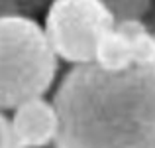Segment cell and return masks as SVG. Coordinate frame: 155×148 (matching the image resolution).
Masks as SVG:
<instances>
[{"instance_id":"6da1fadb","label":"cell","mask_w":155,"mask_h":148,"mask_svg":"<svg viewBox=\"0 0 155 148\" xmlns=\"http://www.w3.org/2000/svg\"><path fill=\"white\" fill-rule=\"evenodd\" d=\"M55 148H155V59L106 73L71 67L53 95Z\"/></svg>"},{"instance_id":"7a4b0ae2","label":"cell","mask_w":155,"mask_h":148,"mask_svg":"<svg viewBox=\"0 0 155 148\" xmlns=\"http://www.w3.org/2000/svg\"><path fill=\"white\" fill-rule=\"evenodd\" d=\"M57 73L59 59L41 24L18 12L0 14V111L45 97Z\"/></svg>"},{"instance_id":"3957f363","label":"cell","mask_w":155,"mask_h":148,"mask_svg":"<svg viewBox=\"0 0 155 148\" xmlns=\"http://www.w3.org/2000/svg\"><path fill=\"white\" fill-rule=\"evenodd\" d=\"M114 26L110 8L98 0H55L43 22L53 53L71 67L92 63L100 38Z\"/></svg>"},{"instance_id":"277c9868","label":"cell","mask_w":155,"mask_h":148,"mask_svg":"<svg viewBox=\"0 0 155 148\" xmlns=\"http://www.w3.org/2000/svg\"><path fill=\"white\" fill-rule=\"evenodd\" d=\"M10 125L22 148L55 146L59 134V113L51 99H31L12 111Z\"/></svg>"},{"instance_id":"5b68a950","label":"cell","mask_w":155,"mask_h":148,"mask_svg":"<svg viewBox=\"0 0 155 148\" xmlns=\"http://www.w3.org/2000/svg\"><path fill=\"white\" fill-rule=\"evenodd\" d=\"M92 63L106 73H120L130 69L134 65V55H132V48H130L128 40L116 28L106 32L100 38L98 46H96Z\"/></svg>"},{"instance_id":"8992f818","label":"cell","mask_w":155,"mask_h":148,"mask_svg":"<svg viewBox=\"0 0 155 148\" xmlns=\"http://www.w3.org/2000/svg\"><path fill=\"white\" fill-rule=\"evenodd\" d=\"M114 28L128 40L134 63H147L155 59V34H151L143 20H124V22H116Z\"/></svg>"},{"instance_id":"52a82bcc","label":"cell","mask_w":155,"mask_h":148,"mask_svg":"<svg viewBox=\"0 0 155 148\" xmlns=\"http://www.w3.org/2000/svg\"><path fill=\"white\" fill-rule=\"evenodd\" d=\"M116 22L124 20H141L149 10L151 2H106Z\"/></svg>"},{"instance_id":"ba28073f","label":"cell","mask_w":155,"mask_h":148,"mask_svg":"<svg viewBox=\"0 0 155 148\" xmlns=\"http://www.w3.org/2000/svg\"><path fill=\"white\" fill-rule=\"evenodd\" d=\"M0 148H22L12 132L10 117L6 113H0Z\"/></svg>"},{"instance_id":"9c48e42d","label":"cell","mask_w":155,"mask_h":148,"mask_svg":"<svg viewBox=\"0 0 155 148\" xmlns=\"http://www.w3.org/2000/svg\"><path fill=\"white\" fill-rule=\"evenodd\" d=\"M45 148H55V146H45Z\"/></svg>"},{"instance_id":"30bf717a","label":"cell","mask_w":155,"mask_h":148,"mask_svg":"<svg viewBox=\"0 0 155 148\" xmlns=\"http://www.w3.org/2000/svg\"><path fill=\"white\" fill-rule=\"evenodd\" d=\"M0 113H2V111H0Z\"/></svg>"}]
</instances>
